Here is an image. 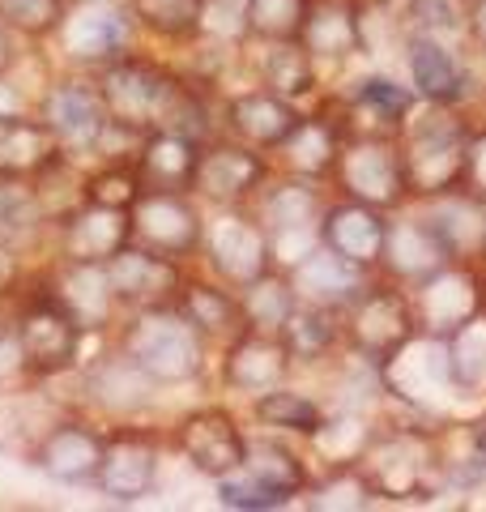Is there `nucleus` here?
<instances>
[{
    "label": "nucleus",
    "mask_w": 486,
    "mask_h": 512,
    "mask_svg": "<svg viewBox=\"0 0 486 512\" xmlns=\"http://www.w3.org/2000/svg\"><path fill=\"white\" fill-rule=\"evenodd\" d=\"M141 197V175L133 154L124 158H107L99 171L86 175V201H99V205H116V210H133V201Z\"/></svg>",
    "instance_id": "de8ad7c7"
},
{
    "label": "nucleus",
    "mask_w": 486,
    "mask_h": 512,
    "mask_svg": "<svg viewBox=\"0 0 486 512\" xmlns=\"http://www.w3.org/2000/svg\"><path fill=\"white\" fill-rule=\"evenodd\" d=\"M252 214L261 218L269 231V252L273 265L290 269L299 265L307 252L320 244V214L324 197L316 180H299V175H269V184L256 192Z\"/></svg>",
    "instance_id": "6e6552de"
},
{
    "label": "nucleus",
    "mask_w": 486,
    "mask_h": 512,
    "mask_svg": "<svg viewBox=\"0 0 486 512\" xmlns=\"http://www.w3.org/2000/svg\"><path fill=\"white\" fill-rule=\"evenodd\" d=\"M218 504L222 508H235V512H269V508H282V504H290L282 491H273V487H265L261 478H252L248 470H231L226 478H218Z\"/></svg>",
    "instance_id": "09e8293b"
},
{
    "label": "nucleus",
    "mask_w": 486,
    "mask_h": 512,
    "mask_svg": "<svg viewBox=\"0 0 486 512\" xmlns=\"http://www.w3.org/2000/svg\"><path fill=\"white\" fill-rule=\"evenodd\" d=\"M282 342L290 350V359L299 363H320L342 346V316L333 308H316V303H299L282 325Z\"/></svg>",
    "instance_id": "72a5a7b5"
},
{
    "label": "nucleus",
    "mask_w": 486,
    "mask_h": 512,
    "mask_svg": "<svg viewBox=\"0 0 486 512\" xmlns=\"http://www.w3.org/2000/svg\"><path fill=\"white\" fill-rule=\"evenodd\" d=\"M111 274V291H116L124 312H141V308H171L180 299L188 269L184 261H171L162 252H150L141 244H128L107 261Z\"/></svg>",
    "instance_id": "aec40b11"
},
{
    "label": "nucleus",
    "mask_w": 486,
    "mask_h": 512,
    "mask_svg": "<svg viewBox=\"0 0 486 512\" xmlns=\"http://www.w3.org/2000/svg\"><path fill=\"white\" fill-rule=\"evenodd\" d=\"M86 175L90 171H81V158H73V154H60V158H52L35 180V197H39V210H43V218H47V227H60L69 214H77L81 205H86Z\"/></svg>",
    "instance_id": "4c0bfd02"
},
{
    "label": "nucleus",
    "mask_w": 486,
    "mask_h": 512,
    "mask_svg": "<svg viewBox=\"0 0 486 512\" xmlns=\"http://www.w3.org/2000/svg\"><path fill=\"white\" fill-rule=\"evenodd\" d=\"M175 308L188 316V325L197 329L209 346H226V342H235L239 333L248 329L239 291L235 286H226V282H218L214 274L209 278H192L188 274L180 299H175Z\"/></svg>",
    "instance_id": "c756f323"
},
{
    "label": "nucleus",
    "mask_w": 486,
    "mask_h": 512,
    "mask_svg": "<svg viewBox=\"0 0 486 512\" xmlns=\"http://www.w3.org/2000/svg\"><path fill=\"white\" fill-rule=\"evenodd\" d=\"M60 414H64V406L56 397H47L43 380L18 384V389H0V453L30 466L43 431L52 427Z\"/></svg>",
    "instance_id": "a878e982"
},
{
    "label": "nucleus",
    "mask_w": 486,
    "mask_h": 512,
    "mask_svg": "<svg viewBox=\"0 0 486 512\" xmlns=\"http://www.w3.org/2000/svg\"><path fill=\"white\" fill-rule=\"evenodd\" d=\"M252 419L261 427H269V431H282V436L312 440L316 427L324 423V406L316 402V397L290 389V384H278V389L252 397Z\"/></svg>",
    "instance_id": "58836bf2"
},
{
    "label": "nucleus",
    "mask_w": 486,
    "mask_h": 512,
    "mask_svg": "<svg viewBox=\"0 0 486 512\" xmlns=\"http://www.w3.org/2000/svg\"><path fill=\"white\" fill-rule=\"evenodd\" d=\"M299 116H303L299 103H290L265 86H252L222 103V133L261 154H273L286 141L290 128L299 124Z\"/></svg>",
    "instance_id": "5701e85b"
},
{
    "label": "nucleus",
    "mask_w": 486,
    "mask_h": 512,
    "mask_svg": "<svg viewBox=\"0 0 486 512\" xmlns=\"http://www.w3.org/2000/svg\"><path fill=\"white\" fill-rule=\"evenodd\" d=\"M295 359L282 342V333H261V329H243L235 342L222 346V384L239 397H261L269 389L290 380Z\"/></svg>",
    "instance_id": "412c9836"
},
{
    "label": "nucleus",
    "mask_w": 486,
    "mask_h": 512,
    "mask_svg": "<svg viewBox=\"0 0 486 512\" xmlns=\"http://www.w3.org/2000/svg\"><path fill=\"white\" fill-rule=\"evenodd\" d=\"M337 197L376 205V210H397L410 197L405 192V167H401V141L397 137H346L342 154L333 167Z\"/></svg>",
    "instance_id": "f8f14e48"
},
{
    "label": "nucleus",
    "mask_w": 486,
    "mask_h": 512,
    "mask_svg": "<svg viewBox=\"0 0 486 512\" xmlns=\"http://www.w3.org/2000/svg\"><path fill=\"white\" fill-rule=\"evenodd\" d=\"M171 444L188 461V470H197L209 483L239 470L243 453H248V436L226 406H197L180 414L171 427Z\"/></svg>",
    "instance_id": "2eb2a0df"
},
{
    "label": "nucleus",
    "mask_w": 486,
    "mask_h": 512,
    "mask_svg": "<svg viewBox=\"0 0 486 512\" xmlns=\"http://www.w3.org/2000/svg\"><path fill=\"white\" fill-rule=\"evenodd\" d=\"M162 470V436L137 419L111 423L103 436V466L94 478V491L107 504H141L150 500Z\"/></svg>",
    "instance_id": "9d476101"
},
{
    "label": "nucleus",
    "mask_w": 486,
    "mask_h": 512,
    "mask_svg": "<svg viewBox=\"0 0 486 512\" xmlns=\"http://www.w3.org/2000/svg\"><path fill=\"white\" fill-rule=\"evenodd\" d=\"M342 346L367 367H380L418 333L410 286L401 282H367L342 312Z\"/></svg>",
    "instance_id": "423d86ee"
},
{
    "label": "nucleus",
    "mask_w": 486,
    "mask_h": 512,
    "mask_svg": "<svg viewBox=\"0 0 486 512\" xmlns=\"http://www.w3.org/2000/svg\"><path fill=\"white\" fill-rule=\"evenodd\" d=\"M35 116L47 124V133L56 137V146L73 158L103 154L111 116L99 90V77L81 69H60L43 82L35 94Z\"/></svg>",
    "instance_id": "39448f33"
},
{
    "label": "nucleus",
    "mask_w": 486,
    "mask_h": 512,
    "mask_svg": "<svg viewBox=\"0 0 486 512\" xmlns=\"http://www.w3.org/2000/svg\"><path fill=\"white\" fill-rule=\"evenodd\" d=\"M465 39L486 52V0H465Z\"/></svg>",
    "instance_id": "5fc2aeb1"
},
{
    "label": "nucleus",
    "mask_w": 486,
    "mask_h": 512,
    "mask_svg": "<svg viewBox=\"0 0 486 512\" xmlns=\"http://www.w3.org/2000/svg\"><path fill=\"white\" fill-rule=\"evenodd\" d=\"M452 261V252L444 244V235L435 231V222L427 214L418 218H388V235H384V256L380 269L388 282L401 286H418L423 278H431L440 265Z\"/></svg>",
    "instance_id": "393cba45"
},
{
    "label": "nucleus",
    "mask_w": 486,
    "mask_h": 512,
    "mask_svg": "<svg viewBox=\"0 0 486 512\" xmlns=\"http://www.w3.org/2000/svg\"><path fill=\"white\" fill-rule=\"evenodd\" d=\"M384 235H388V214L376 210V205L337 197L324 201L320 214V244L337 252L342 261L359 265L363 274H376L380 256H384Z\"/></svg>",
    "instance_id": "4be33fe9"
},
{
    "label": "nucleus",
    "mask_w": 486,
    "mask_h": 512,
    "mask_svg": "<svg viewBox=\"0 0 486 512\" xmlns=\"http://www.w3.org/2000/svg\"><path fill=\"white\" fill-rule=\"evenodd\" d=\"M133 22L162 43H192L205 35L209 0H128Z\"/></svg>",
    "instance_id": "e433bc0d"
},
{
    "label": "nucleus",
    "mask_w": 486,
    "mask_h": 512,
    "mask_svg": "<svg viewBox=\"0 0 486 512\" xmlns=\"http://www.w3.org/2000/svg\"><path fill=\"white\" fill-rule=\"evenodd\" d=\"M60 154L64 150L56 146V137L47 133V124L35 111L0 116V175H9V180H35Z\"/></svg>",
    "instance_id": "473e14b6"
},
{
    "label": "nucleus",
    "mask_w": 486,
    "mask_h": 512,
    "mask_svg": "<svg viewBox=\"0 0 486 512\" xmlns=\"http://www.w3.org/2000/svg\"><path fill=\"white\" fill-rule=\"evenodd\" d=\"M77 372H81V402H86L94 414L111 419V423L141 419L158 397V384L145 376L116 342H111L103 355L86 359Z\"/></svg>",
    "instance_id": "f3484780"
},
{
    "label": "nucleus",
    "mask_w": 486,
    "mask_h": 512,
    "mask_svg": "<svg viewBox=\"0 0 486 512\" xmlns=\"http://www.w3.org/2000/svg\"><path fill=\"white\" fill-rule=\"evenodd\" d=\"M405 22L414 35H448V30H465V5L457 0H410L405 5Z\"/></svg>",
    "instance_id": "8fccbe9b"
},
{
    "label": "nucleus",
    "mask_w": 486,
    "mask_h": 512,
    "mask_svg": "<svg viewBox=\"0 0 486 512\" xmlns=\"http://www.w3.org/2000/svg\"><path fill=\"white\" fill-rule=\"evenodd\" d=\"M201 256L209 274L226 286H235V291L248 286L252 278H261L273 265L269 231L252 214V205H226V210H214V218H205Z\"/></svg>",
    "instance_id": "9b49d317"
},
{
    "label": "nucleus",
    "mask_w": 486,
    "mask_h": 512,
    "mask_svg": "<svg viewBox=\"0 0 486 512\" xmlns=\"http://www.w3.org/2000/svg\"><path fill=\"white\" fill-rule=\"evenodd\" d=\"M312 0H243V39L252 43H299Z\"/></svg>",
    "instance_id": "79ce46f5"
},
{
    "label": "nucleus",
    "mask_w": 486,
    "mask_h": 512,
    "mask_svg": "<svg viewBox=\"0 0 486 512\" xmlns=\"http://www.w3.org/2000/svg\"><path fill=\"white\" fill-rule=\"evenodd\" d=\"M239 303H243V320H248V329L282 333L286 316L299 308V295H295V282H290L286 269L269 265L261 278L239 286Z\"/></svg>",
    "instance_id": "c9c22d12"
},
{
    "label": "nucleus",
    "mask_w": 486,
    "mask_h": 512,
    "mask_svg": "<svg viewBox=\"0 0 486 512\" xmlns=\"http://www.w3.org/2000/svg\"><path fill=\"white\" fill-rule=\"evenodd\" d=\"M26 367V355H22V342L13 333V320H9V308H0V389H18V384H30Z\"/></svg>",
    "instance_id": "3c124183"
},
{
    "label": "nucleus",
    "mask_w": 486,
    "mask_h": 512,
    "mask_svg": "<svg viewBox=\"0 0 486 512\" xmlns=\"http://www.w3.org/2000/svg\"><path fill=\"white\" fill-rule=\"evenodd\" d=\"M461 192L486 205V124L469 133V150H465V171H461Z\"/></svg>",
    "instance_id": "603ef678"
},
{
    "label": "nucleus",
    "mask_w": 486,
    "mask_h": 512,
    "mask_svg": "<svg viewBox=\"0 0 486 512\" xmlns=\"http://www.w3.org/2000/svg\"><path fill=\"white\" fill-rule=\"evenodd\" d=\"M103 436L107 431L77 410H64L60 419L43 431V440L30 457V466L47 474L60 487H94L103 466Z\"/></svg>",
    "instance_id": "6ab92c4d"
},
{
    "label": "nucleus",
    "mask_w": 486,
    "mask_h": 512,
    "mask_svg": "<svg viewBox=\"0 0 486 512\" xmlns=\"http://www.w3.org/2000/svg\"><path fill=\"white\" fill-rule=\"evenodd\" d=\"M371 431L376 427H371L363 414L342 410V414H324V423L316 427L312 444H316V453L324 457V466H354V461L363 457Z\"/></svg>",
    "instance_id": "37998d69"
},
{
    "label": "nucleus",
    "mask_w": 486,
    "mask_h": 512,
    "mask_svg": "<svg viewBox=\"0 0 486 512\" xmlns=\"http://www.w3.org/2000/svg\"><path fill=\"white\" fill-rule=\"evenodd\" d=\"M265 56L256 64V77H261V86L282 94V99L299 103L307 94L316 90V69L320 64L307 56L303 43H261Z\"/></svg>",
    "instance_id": "ea45409f"
},
{
    "label": "nucleus",
    "mask_w": 486,
    "mask_h": 512,
    "mask_svg": "<svg viewBox=\"0 0 486 512\" xmlns=\"http://www.w3.org/2000/svg\"><path fill=\"white\" fill-rule=\"evenodd\" d=\"M133 244L162 252L171 261H192L201 256V235H205V214L192 192H162V188H141L133 201Z\"/></svg>",
    "instance_id": "4468645a"
},
{
    "label": "nucleus",
    "mask_w": 486,
    "mask_h": 512,
    "mask_svg": "<svg viewBox=\"0 0 486 512\" xmlns=\"http://www.w3.org/2000/svg\"><path fill=\"white\" fill-rule=\"evenodd\" d=\"M410 299H414L418 333L452 338L482 312V274L474 269V261H448L431 278L410 286Z\"/></svg>",
    "instance_id": "a211bd4d"
},
{
    "label": "nucleus",
    "mask_w": 486,
    "mask_h": 512,
    "mask_svg": "<svg viewBox=\"0 0 486 512\" xmlns=\"http://www.w3.org/2000/svg\"><path fill=\"white\" fill-rule=\"evenodd\" d=\"M43 231H52V227H47V218L39 210L35 184L0 175V244L26 252V248L39 244Z\"/></svg>",
    "instance_id": "a19ab883"
},
{
    "label": "nucleus",
    "mask_w": 486,
    "mask_h": 512,
    "mask_svg": "<svg viewBox=\"0 0 486 512\" xmlns=\"http://www.w3.org/2000/svg\"><path fill=\"white\" fill-rule=\"evenodd\" d=\"M133 39H137V22L128 0H69V9H64L52 35L60 69H81V73H99L103 64L128 56Z\"/></svg>",
    "instance_id": "0eeeda50"
},
{
    "label": "nucleus",
    "mask_w": 486,
    "mask_h": 512,
    "mask_svg": "<svg viewBox=\"0 0 486 512\" xmlns=\"http://www.w3.org/2000/svg\"><path fill=\"white\" fill-rule=\"evenodd\" d=\"M205 141L180 133V128H154L145 133L133 150V163L141 175V188H162V192H192V175H197Z\"/></svg>",
    "instance_id": "c85d7f7f"
},
{
    "label": "nucleus",
    "mask_w": 486,
    "mask_h": 512,
    "mask_svg": "<svg viewBox=\"0 0 486 512\" xmlns=\"http://www.w3.org/2000/svg\"><path fill=\"white\" fill-rule=\"evenodd\" d=\"M52 235H56V256H64V261L107 265L120 248L133 244V214L116 210V205L86 201L77 214L64 218Z\"/></svg>",
    "instance_id": "b1692460"
},
{
    "label": "nucleus",
    "mask_w": 486,
    "mask_h": 512,
    "mask_svg": "<svg viewBox=\"0 0 486 512\" xmlns=\"http://www.w3.org/2000/svg\"><path fill=\"white\" fill-rule=\"evenodd\" d=\"M307 508H337V512H363L376 491L367 487V478L359 466H329L320 478L307 483Z\"/></svg>",
    "instance_id": "c03bdc74"
},
{
    "label": "nucleus",
    "mask_w": 486,
    "mask_h": 512,
    "mask_svg": "<svg viewBox=\"0 0 486 512\" xmlns=\"http://www.w3.org/2000/svg\"><path fill=\"white\" fill-rule=\"evenodd\" d=\"M286 274H290V282H295L299 303H316V308H333V312H342L346 303L371 282V274H363L359 265L342 261V256L329 252L324 244H316L299 265H290Z\"/></svg>",
    "instance_id": "7c9ffc66"
},
{
    "label": "nucleus",
    "mask_w": 486,
    "mask_h": 512,
    "mask_svg": "<svg viewBox=\"0 0 486 512\" xmlns=\"http://www.w3.org/2000/svg\"><path fill=\"white\" fill-rule=\"evenodd\" d=\"M380 384L418 414H448L457 397H469L448 367V342L414 333L388 363H380Z\"/></svg>",
    "instance_id": "1a4fd4ad"
},
{
    "label": "nucleus",
    "mask_w": 486,
    "mask_h": 512,
    "mask_svg": "<svg viewBox=\"0 0 486 512\" xmlns=\"http://www.w3.org/2000/svg\"><path fill=\"white\" fill-rule=\"evenodd\" d=\"M69 9V0H0V22L26 43H47Z\"/></svg>",
    "instance_id": "49530a36"
},
{
    "label": "nucleus",
    "mask_w": 486,
    "mask_h": 512,
    "mask_svg": "<svg viewBox=\"0 0 486 512\" xmlns=\"http://www.w3.org/2000/svg\"><path fill=\"white\" fill-rule=\"evenodd\" d=\"M482 316H486V274H482Z\"/></svg>",
    "instance_id": "4d7b16f0"
},
{
    "label": "nucleus",
    "mask_w": 486,
    "mask_h": 512,
    "mask_svg": "<svg viewBox=\"0 0 486 512\" xmlns=\"http://www.w3.org/2000/svg\"><path fill=\"white\" fill-rule=\"evenodd\" d=\"M299 43L307 47V56L316 64H346L350 56H359L367 47L363 5L359 0H312Z\"/></svg>",
    "instance_id": "cd10ccee"
},
{
    "label": "nucleus",
    "mask_w": 486,
    "mask_h": 512,
    "mask_svg": "<svg viewBox=\"0 0 486 512\" xmlns=\"http://www.w3.org/2000/svg\"><path fill=\"white\" fill-rule=\"evenodd\" d=\"M273 163L269 154L243 146L235 137H209L197 158V175H192V197L209 210H226V205H252L256 192L269 184Z\"/></svg>",
    "instance_id": "ddd939ff"
},
{
    "label": "nucleus",
    "mask_w": 486,
    "mask_h": 512,
    "mask_svg": "<svg viewBox=\"0 0 486 512\" xmlns=\"http://www.w3.org/2000/svg\"><path fill=\"white\" fill-rule=\"evenodd\" d=\"M346 146L342 124L333 120V111H316V116H299V124L286 133V141L273 150V163L282 175H299V180L324 184L337 167V154Z\"/></svg>",
    "instance_id": "bb28decb"
},
{
    "label": "nucleus",
    "mask_w": 486,
    "mask_h": 512,
    "mask_svg": "<svg viewBox=\"0 0 486 512\" xmlns=\"http://www.w3.org/2000/svg\"><path fill=\"white\" fill-rule=\"evenodd\" d=\"M22 248H9L0 244V303H9L13 295H18V286L26 282V265H22Z\"/></svg>",
    "instance_id": "864d4df0"
},
{
    "label": "nucleus",
    "mask_w": 486,
    "mask_h": 512,
    "mask_svg": "<svg viewBox=\"0 0 486 512\" xmlns=\"http://www.w3.org/2000/svg\"><path fill=\"white\" fill-rule=\"evenodd\" d=\"M9 320L13 333L22 342V355L30 376L52 384L60 376H73L81 367V350H86V333L81 325L60 308V299L47 291L43 269L39 274H26V282L18 286V295L9 299Z\"/></svg>",
    "instance_id": "f03ea898"
},
{
    "label": "nucleus",
    "mask_w": 486,
    "mask_h": 512,
    "mask_svg": "<svg viewBox=\"0 0 486 512\" xmlns=\"http://www.w3.org/2000/svg\"><path fill=\"white\" fill-rule=\"evenodd\" d=\"M231 5H243V0H231Z\"/></svg>",
    "instance_id": "13d9d810"
},
{
    "label": "nucleus",
    "mask_w": 486,
    "mask_h": 512,
    "mask_svg": "<svg viewBox=\"0 0 486 512\" xmlns=\"http://www.w3.org/2000/svg\"><path fill=\"white\" fill-rule=\"evenodd\" d=\"M469 128L452 107H435L418 120H405L401 128V167H405V192L418 201H435L448 192H461L465 150H469Z\"/></svg>",
    "instance_id": "20e7f679"
},
{
    "label": "nucleus",
    "mask_w": 486,
    "mask_h": 512,
    "mask_svg": "<svg viewBox=\"0 0 486 512\" xmlns=\"http://www.w3.org/2000/svg\"><path fill=\"white\" fill-rule=\"evenodd\" d=\"M243 470H248L252 478H261L265 487L282 491L286 500L303 495L307 483H312V474H307V461H303L286 440H278V436H256V440H248V453H243Z\"/></svg>",
    "instance_id": "f704fd0d"
},
{
    "label": "nucleus",
    "mask_w": 486,
    "mask_h": 512,
    "mask_svg": "<svg viewBox=\"0 0 486 512\" xmlns=\"http://www.w3.org/2000/svg\"><path fill=\"white\" fill-rule=\"evenodd\" d=\"M363 470L376 500H427L444 483V448L440 431L431 427H384L371 431L363 457L354 461Z\"/></svg>",
    "instance_id": "7ed1b4c3"
},
{
    "label": "nucleus",
    "mask_w": 486,
    "mask_h": 512,
    "mask_svg": "<svg viewBox=\"0 0 486 512\" xmlns=\"http://www.w3.org/2000/svg\"><path fill=\"white\" fill-rule=\"evenodd\" d=\"M18 64H22V39L13 35L5 22H0V77H5V73H18Z\"/></svg>",
    "instance_id": "6e6d98bb"
},
{
    "label": "nucleus",
    "mask_w": 486,
    "mask_h": 512,
    "mask_svg": "<svg viewBox=\"0 0 486 512\" xmlns=\"http://www.w3.org/2000/svg\"><path fill=\"white\" fill-rule=\"evenodd\" d=\"M116 346L133 359L158 389H180L205 376L209 342L188 325V316L175 308H141L124 312L116 325Z\"/></svg>",
    "instance_id": "f257e3e1"
},
{
    "label": "nucleus",
    "mask_w": 486,
    "mask_h": 512,
    "mask_svg": "<svg viewBox=\"0 0 486 512\" xmlns=\"http://www.w3.org/2000/svg\"><path fill=\"white\" fill-rule=\"evenodd\" d=\"M405 60H410V82L418 99H427L435 107H457L465 99V90H469L465 64L435 35H410Z\"/></svg>",
    "instance_id": "2f4dec72"
},
{
    "label": "nucleus",
    "mask_w": 486,
    "mask_h": 512,
    "mask_svg": "<svg viewBox=\"0 0 486 512\" xmlns=\"http://www.w3.org/2000/svg\"><path fill=\"white\" fill-rule=\"evenodd\" d=\"M43 278H47V291L60 299V308L77 320L86 338H107V333H116V325L124 320V308H120L116 291H111L107 265L52 256L43 269Z\"/></svg>",
    "instance_id": "dca6fc26"
},
{
    "label": "nucleus",
    "mask_w": 486,
    "mask_h": 512,
    "mask_svg": "<svg viewBox=\"0 0 486 512\" xmlns=\"http://www.w3.org/2000/svg\"><path fill=\"white\" fill-rule=\"evenodd\" d=\"M444 342H448L452 380H457L465 393H482L486 389V316L478 312L465 329H457Z\"/></svg>",
    "instance_id": "a18cd8bd"
}]
</instances>
